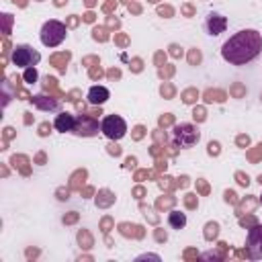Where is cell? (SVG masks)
<instances>
[{
    "mask_svg": "<svg viewBox=\"0 0 262 262\" xmlns=\"http://www.w3.org/2000/svg\"><path fill=\"white\" fill-rule=\"evenodd\" d=\"M100 131H102L108 139L117 141V139L125 137V133H127V123H125V119L119 117V115H108V117L102 119V123H100Z\"/></svg>",
    "mask_w": 262,
    "mask_h": 262,
    "instance_id": "cell-4",
    "label": "cell"
},
{
    "mask_svg": "<svg viewBox=\"0 0 262 262\" xmlns=\"http://www.w3.org/2000/svg\"><path fill=\"white\" fill-rule=\"evenodd\" d=\"M260 203H262V196H260Z\"/></svg>",
    "mask_w": 262,
    "mask_h": 262,
    "instance_id": "cell-17",
    "label": "cell"
},
{
    "mask_svg": "<svg viewBox=\"0 0 262 262\" xmlns=\"http://www.w3.org/2000/svg\"><path fill=\"white\" fill-rule=\"evenodd\" d=\"M262 53V35L256 29L233 33L221 47V57L231 66H246Z\"/></svg>",
    "mask_w": 262,
    "mask_h": 262,
    "instance_id": "cell-1",
    "label": "cell"
},
{
    "mask_svg": "<svg viewBox=\"0 0 262 262\" xmlns=\"http://www.w3.org/2000/svg\"><path fill=\"white\" fill-rule=\"evenodd\" d=\"M225 27H227V18L223 16V14H219V12H211L209 16H207V20H205V29H207V33L209 35H221L223 31H225Z\"/></svg>",
    "mask_w": 262,
    "mask_h": 262,
    "instance_id": "cell-7",
    "label": "cell"
},
{
    "mask_svg": "<svg viewBox=\"0 0 262 262\" xmlns=\"http://www.w3.org/2000/svg\"><path fill=\"white\" fill-rule=\"evenodd\" d=\"M76 121H78V117H74V115H70V113H59V115L55 117V123H53V125H55L57 131L68 133V131H74Z\"/></svg>",
    "mask_w": 262,
    "mask_h": 262,
    "instance_id": "cell-9",
    "label": "cell"
},
{
    "mask_svg": "<svg viewBox=\"0 0 262 262\" xmlns=\"http://www.w3.org/2000/svg\"><path fill=\"white\" fill-rule=\"evenodd\" d=\"M209 154H219V145L211 141V143H209Z\"/></svg>",
    "mask_w": 262,
    "mask_h": 262,
    "instance_id": "cell-16",
    "label": "cell"
},
{
    "mask_svg": "<svg viewBox=\"0 0 262 262\" xmlns=\"http://www.w3.org/2000/svg\"><path fill=\"white\" fill-rule=\"evenodd\" d=\"M246 250L248 258L260 260L262 258V225H254L246 235Z\"/></svg>",
    "mask_w": 262,
    "mask_h": 262,
    "instance_id": "cell-6",
    "label": "cell"
},
{
    "mask_svg": "<svg viewBox=\"0 0 262 262\" xmlns=\"http://www.w3.org/2000/svg\"><path fill=\"white\" fill-rule=\"evenodd\" d=\"M43 98H45V96H33L31 100H33L37 106L45 108V111H47V108H49V111H55V108H59V102H57V100H43Z\"/></svg>",
    "mask_w": 262,
    "mask_h": 262,
    "instance_id": "cell-12",
    "label": "cell"
},
{
    "mask_svg": "<svg viewBox=\"0 0 262 262\" xmlns=\"http://www.w3.org/2000/svg\"><path fill=\"white\" fill-rule=\"evenodd\" d=\"M39 59H41V55L31 45H16L12 51V63L16 68H33Z\"/></svg>",
    "mask_w": 262,
    "mask_h": 262,
    "instance_id": "cell-5",
    "label": "cell"
},
{
    "mask_svg": "<svg viewBox=\"0 0 262 262\" xmlns=\"http://www.w3.org/2000/svg\"><path fill=\"white\" fill-rule=\"evenodd\" d=\"M88 100H90V104H102V102H106L108 100V88H104V86H92L88 90Z\"/></svg>",
    "mask_w": 262,
    "mask_h": 262,
    "instance_id": "cell-10",
    "label": "cell"
},
{
    "mask_svg": "<svg viewBox=\"0 0 262 262\" xmlns=\"http://www.w3.org/2000/svg\"><path fill=\"white\" fill-rule=\"evenodd\" d=\"M207 229H209V231H207V237H211V233H213V235H217L219 225H217V223H207Z\"/></svg>",
    "mask_w": 262,
    "mask_h": 262,
    "instance_id": "cell-14",
    "label": "cell"
},
{
    "mask_svg": "<svg viewBox=\"0 0 262 262\" xmlns=\"http://www.w3.org/2000/svg\"><path fill=\"white\" fill-rule=\"evenodd\" d=\"M168 223L172 229H182L186 225V215L180 211H170L168 213Z\"/></svg>",
    "mask_w": 262,
    "mask_h": 262,
    "instance_id": "cell-11",
    "label": "cell"
},
{
    "mask_svg": "<svg viewBox=\"0 0 262 262\" xmlns=\"http://www.w3.org/2000/svg\"><path fill=\"white\" fill-rule=\"evenodd\" d=\"M66 33H68L66 25L51 18V20L43 23V27H41V43L45 47H57L66 39Z\"/></svg>",
    "mask_w": 262,
    "mask_h": 262,
    "instance_id": "cell-3",
    "label": "cell"
},
{
    "mask_svg": "<svg viewBox=\"0 0 262 262\" xmlns=\"http://www.w3.org/2000/svg\"><path fill=\"white\" fill-rule=\"evenodd\" d=\"M201 139V133L194 125L190 123H180L172 129V141L176 147H182V149H188L192 145H196Z\"/></svg>",
    "mask_w": 262,
    "mask_h": 262,
    "instance_id": "cell-2",
    "label": "cell"
},
{
    "mask_svg": "<svg viewBox=\"0 0 262 262\" xmlns=\"http://www.w3.org/2000/svg\"><path fill=\"white\" fill-rule=\"evenodd\" d=\"M145 258H151V260H160V256H156V254H141V256H137V260H145Z\"/></svg>",
    "mask_w": 262,
    "mask_h": 262,
    "instance_id": "cell-15",
    "label": "cell"
},
{
    "mask_svg": "<svg viewBox=\"0 0 262 262\" xmlns=\"http://www.w3.org/2000/svg\"><path fill=\"white\" fill-rule=\"evenodd\" d=\"M25 80H27L29 84H33V82L37 80V70H35V68H27V70H25Z\"/></svg>",
    "mask_w": 262,
    "mask_h": 262,
    "instance_id": "cell-13",
    "label": "cell"
},
{
    "mask_svg": "<svg viewBox=\"0 0 262 262\" xmlns=\"http://www.w3.org/2000/svg\"><path fill=\"white\" fill-rule=\"evenodd\" d=\"M96 131H98V123H96L94 119L82 115V117H78L76 127H74L72 133H76V135H94Z\"/></svg>",
    "mask_w": 262,
    "mask_h": 262,
    "instance_id": "cell-8",
    "label": "cell"
}]
</instances>
